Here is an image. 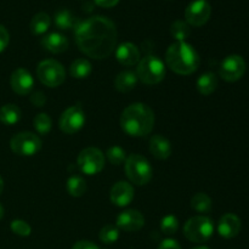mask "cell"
<instances>
[{"label": "cell", "mask_w": 249, "mask_h": 249, "mask_svg": "<svg viewBox=\"0 0 249 249\" xmlns=\"http://www.w3.org/2000/svg\"><path fill=\"white\" fill-rule=\"evenodd\" d=\"M145 225V218L136 209H129L121 213L117 218L116 226L126 232H136Z\"/></svg>", "instance_id": "13"}, {"label": "cell", "mask_w": 249, "mask_h": 249, "mask_svg": "<svg viewBox=\"0 0 249 249\" xmlns=\"http://www.w3.org/2000/svg\"><path fill=\"white\" fill-rule=\"evenodd\" d=\"M2 190H4V180L0 177V195L2 194Z\"/></svg>", "instance_id": "40"}, {"label": "cell", "mask_w": 249, "mask_h": 249, "mask_svg": "<svg viewBox=\"0 0 249 249\" xmlns=\"http://www.w3.org/2000/svg\"><path fill=\"white\" fill-rule=\"evenodd\" d=\"M77 165L80 172L87 175H96L104 169L105 156L101 150L96 147L84 148L79 153L77 160Z\"/></svg>", "instance_id": "9"}, {"label": "cell", "mask_w": 249, "mask_h": 249, "mask_svg": "<svg viewBox=\"0 0 249 249\" xmlns=\"http://www.w3.org/2000/svg\"><path fill=\"white\" fill-rule=\"evenodd\" d=\"M85 113L80 106H72L66 109L60 117V129L66 134H75L84 126Z\"/></svg>", "instance_id": "11"}, {"label": "cell", "mask_w": 249, "mask_h": 249, "mask_svg": "<svg viewBox=\"0 0 249 249\" xmlns=\"http://www.w3.org/2000/svg\"><path fill=\"white\" fill-rule=\"evenodd\" d=\"M246 61L243 60L242 56L240 55H230L224 58L220 65L219 74L221 79L226 82H237L243 77L246 72Z\"/></svg>", "instance_id": "10"}, {"label": "cell", "mask_w": 249, "mask_h": 249, "mask_svg": "<svg viewBox=\"0 0 249 249\" xmlns=\"http://www.w3.org/2000/svg\"><path fill=\"white\" fill-rule=\"evenodd\" d=\"M155 125V113L146 104L136 102L123 111L121 116V126L131 138H143L152 131Z\"/></svg>", "instance_id": "2"}, {"label": "cell", "mask_w": 249, "mask_h": 249, "mask_svg": "<svg viewBox=\"0 0 249 249\" xmlns=\"http://www.w3.org/2000/svg\"><path fill=\"white\" fill-rule=\"evenodd\" d=\"M214 224L208 216L197 215L189 219L184 226V235L195 243L207 242L213 236Z\"/></svg>", "instance_id": "6"}, {"label": "cell", "mask_w": 249, "mask_h": 249, "mask_svg": "<svg viewBox=\"0 0 249 249\" xmlns=\"http://www.w3.org/2000/svg\"><path fill=\"white\" fill-rule=\"evenodd\" d=\"M158 249H181L178 241L173 240V238H167V240L162 241Z\"/></svg>", "instance_id": "36"}, {"label": "cell", "mask_w": 249, "mask_h": 249, "mask_svg": "<svg viewBox=\"0 0 249 249\" xmlns=\"http://www.w3.org/2000/svg\"><path fill=\"white\" fill-rule=\"evenodd\" d=\"M94 2L96 5H99V6L108 9V7L116 6V5L119 2V0H94Z\"/></svg>", "instance_id": "38"}, {"label": "cell", "mask_w": 249, "mask_h": 249, "mask_svg": "<svg viewBox=\"0 0 249 249\" xmlns=\"http://www.w3.org/2000/svg\"><path fill=\"white\" fill-rule=\"evenodd\" d=\"M116 24L108 17L92 16L80 21L74 29V39L78 48L95 60L107 58L117 45Z\"/></svg>", "instance_id": "1"}, {"label": "cell", "mask_w": 249, "mask_h": 249, "mask_svg": "<svg viewBox=\"0 0 249 249\" xmlns=\"http://www.w3.org/2000/svg\"><path fill=\"white\" fill-rule=\"evenodd\" d=\"M11 231L17 236H21V237H27V236L31 235L32 228L28 223H26L24 220L21 219H16V220L11 221Z\"/></svg>", "instance_id": "33"}, {"label": "cell", "mask_w": 249, "mask_h": 249, "mask_svg": "<svg viewBox=\"0 0 249 249\" xmlns=\"http://www.w3.org/2000/svg\"><path fill=\"white\" fill-rule=\"evenodd\" d=\"M212 15V7L207 0H195L185 10V19L190 26L201 27L208 22Z\"/></svg>", "instance_id": "12"}, {"label": "cell", "mask_w": 249, "mask_h": 249, "mask_svg": "<svg viewBox=\"0 0 249 249\" xmlns=\"http://www.w3.org/2000/svg\"><path fill=\"white\" fill-rule=\"evenodd\" d=\"M111 202L117 207H126L134 199V187L126 181H118L111 189Z\"/></svg>", "instance_id": "15"}, {"label": "cell", "mask_w": 249, "mask_h": 249, "mask_svg": "<svg viewBox=\"0 0 249 249\" xmlns=\"http://www.w3.org/2000/svg\"><path fill=\"white\" fill-rule=\"evenodd\" d=\"M12 152L18 156L31 157L38 153L41 148V140L38 135L29 131H22L12 136L10 140Z\"/></svg>", "instance_id": "8"}, {"label": "cell", "mask_w": 249, "mask_h": 249, "mask_svg": "<svg viewBox=\"0 0 249 249\" xmlns=\"http://www.w3.org/2000/svg\"><path fill=\"white\" fill-rule=\"evenodd\" d=\"M165 62L173 72L181 75H189L198 70L201 60L194 46L186 41H177L168 48Z\"/></svg>", "instance_id": "3"}, {"label": "cell", "mask_w": 249, "mask_h": 249, "mask_svg": "<svg viewBox=\"0 0 249 249\" xmlns=\"http://www.w3.org/2000/svg\"><path fill=\"white\" fill-rule=\"evenodd\" d=\"M36 77L49 88H57L65 82L66 72L63 66L58 61L49 58L41 61L36 67Z\"/></svg>", "instance_id": "7"}, {"label": "cell", "mask_w": 249, "mask_h": 249, "mask_svg": "<svg viewBox=\"0 0 249 249\" xmlns=\"http://www.w3.org/2000/svg\"><path fill=\"white\" fill-rule=\"evenodd\" d=\"M135 73L143 84L155 85L164 79L165 66L160 57L148 55L139 61Z\"/></svg>", "instance_id": "4"}, {"label": "cell", "mask_w": 249, "mask_h": 249, "mask_svg": "<svg viewBox=\"0 0 249 249\" xmlns=\"http://www.w3.org/2000/svg\"><path fill=\"white\" fill-rule=\"evenodd\" d=\"M72 249H100V248L99 246L90 242V241H79V242H77L74 246H73Z\"/></svg>", "instance_id": "37"}, {"label": "cell", "mask_w": 249, "mask_h": 249, "mask_svg": "<svg viewBox=\"0 0 249 249\" xmlns=\"http://www.w3.org/2000/svg\"><path fill=\"white\" fill-rule=\"evenodd\" d=\"M191 207L197 212V213L207 214L212 211V198L207 194L203 192H198L191 199Z\"/></svg>", "instance_id": "26"}, {"label": "cell", "mask_w": 249, "mask_h": 249, "mask_svg": "<svg viewBox=\"0 0 249 249\" xmlns=\"http://www.w3.org/2000/svg\"><path fill=\"white\" fill-rule=\"evenodd\" d=\"M41 45L49 53H61L68 49V39L63 34L53 32L41 39Z\"/></svg>", "instance_id": "19"}, {"label": "cell", "mask_w": 249, "mask_h": 249, "mask_svg": "<svg viewBox=\"0 0 249 249\" xmlns=\"http://www.w3.org/2000/svg\"><path fill=\"white\" fill-rule=\"evenodd\" d=\"M10 85L16 94L24 96L33 90L34 79L31 73L24 68H17L10 77Z\"/></svg>", "instance_id": "14"}, {"label": "cell", "mask_w": 249, "mask_h": 249, "mask_svg": "<svg viewBox=\"0 0 249 249\" xmlns=\"http://www.w3.org/2000/svg\"><path fill=\"white\" fill-rule=\"evenodd\" d=\"M31 102L36 107H43L46 104V96L43 91H36L31 95Z\"/></svg>", "instance_id": "34"}, {"label": "cell", "mask_w": 249, "mask_h": 249, "mask_svg": "<svg viewBox=\"0 0 249 249\" xmlns=\"http://www.w3.org/2000/svg\"><path fill=\"white\" fill-rule=\"evenodd\" d=\"M150 152L157 160H164L172 155V145L164 136L153 135L150 140Z\"/></svg>", "instance_id": "18"}, {"label": "cell", "mask_w": 249, "mask_h": 249, "mask_svg": "<svg viewBox=\"0 0 249 249\" xmlns=\"http://www.w3.org/2000/svg\"><path fill=\"white\" fill-rule=\"evenodd\" d=\"M138 75L131 71L121 72L114 79V88L121 92H129L138 84Z\"/></svg>", "instance_id": "20"}, {"label": "cell", "mask_w": 249, "mask_h": 249, "mask_svg": "<svg viewBox=\"0 0 249 249\" xmlns=\"http://www.w3.org/2000/svg\"><path fill=\"white\" fill-rule=\"evenodd\" d=\"M33 125L36 133L40 134V135H48L50 133L51 128H53V121H51L49 114L40 113L34 118Z\"/></svg>", "instance_id": "29"}, {"label": "cell", "mask_w": 249, "mask_h": 249, "mask_svg": "<svg viewBox=\"0 0 249 249\" xmlns=\"http://www.w3.org/2000/svg\"><path fill=\"white\" fill-rule=\"evenodd\" d=\"M196 85L199 94L208 96V95L213 94L216 88H218V77H216L215 73L207 72L197 79Z\"/></svg>", "instance_id": "22"}, {"label": "cell", "mask_w": 249, "mask_h": 249, "mask_svg": "<svg viewBox=\"0 0 249 249\" xmlns=\"http://www.w3.org/2000/svg\"><path fill=\"white\" fill-rule=\"evenodd\" d=\"M106 157L112 164L121 165L123 164V163H125L126 153L125 151L122 147H119V146H112V147H109L108 150H107Z\"/></svg>", "instance_id": "31"}, {"label": "cell", "mask_w": 249, "mask_h": 249, "mask_svg": "<svg viewBox=\"0 0 249 249\" xmlns=\"http://www.w3.org/2000/svg\"><path fill=\"white\" fill-rule=\"evenodd\" d=\"M241 228H242V223L241 219L235 214H225L220 218L218 224V232L221 237L230 238L236 237L240 233Z\"/></svg>", "instance_id": "16"}, {"label": "cell", "mask_w": 249, "mask_h": 249, "mask_svg": "<svg viewBox=\"0 0 249 249\" xmlns=\"http://www.w3.org/2000/svg\"><path fill=\"white\" fill-rule=\"evenodd\" d=\"M192 249H211V248L204 247V246H201V247H195V248H192Z\"/></svg>", "instance_id": "42"}, {"label": "cell", "mask_w": 249, "mask_h": 249, "mask_svg": "<svg viewBox=\"0 0 249 249\" xmlns=\"http://www.w3.org/2000/svg\"><path fill=\"white\" fill-rule=\"evenodd\" d=\"M53 22L57 28L65 31V29H75V27L79 24L80 19L75 15H73L72 11L63 9L56 12Z\"/></svg>", "instance_id": "21"}, {"label": "cell", "mask_w": 249, "mask_h": 249, "mask_svg": "<svg viewBox=\"0 0 249 249\" xmlns=\"http://www.w3.org/2000/svg\"><path fill=\"white\" fill-rule=\"evenodd\" d=\"M9 41H10L9 32H7V29L5 28L4 26L0 24V53H2V51L7 48Z\"/></svg>", "instance_id": "35"}, {"label": "cell", "mask_w": 249, "mask_h": 249, "mask_svg": "<svg viewBox=\"0 0 249 249\" xmlns=\"http://www.w3.org/2000/svg\"><path fill=\"white\" fill-rule=\"evenodd\" d=\"M22 112L18 106L14 104H7L0 107V122L5 125H15L21 121Z\"/></svg>", "instance_id": "23"}, {"label": "cell", "mask_w": 249, "mask_h": 249, "mask_svg": "<svg viewBox=\"0 0 249 249\" xmlns=\"http://www.w3.org/2000/svg\"><path fill=\"white\" fill-rule=\"evenodd\" d=\"M50 16L48 14H45V12H39V14L33 16L29 28H31L32 34H34V36H41V34L48 32V29L50 28Z\"/></svg>", "instance_id": "24"}, {"label": "cell", "mask_w": 249, "mask_h": 249, "mask_svg": "<svg viewBox=\"0 0 249 249\" xmlns=\"http://www.w3.org/2000/svg\"><path fill=\"white\" fill-rule=\"evenodd\" d=\"M83 9H87V11H91L92 10V4L91 2H87V4L84 5V6H83Z\"/></svg>", "instance_id": "39"}, {"label": "cell", "mask_w": 249, "mask_h": 249, "mask_svg": "<svg viewBox=\"0 0 249 249\" xmlns=\"http://www.w3.org/2000/svg\"><path fill=\"white\" fill-rule=\"evenodd\" d=\"M170 34L173 36V38L177 39V41H185L191 34L190 24L182 19H177L173 22L172 27H170Z\"/></svg>", "instance_id": "28"}, {"label": "cell", "mask_w": 249, "mask_h": 249, "mask_svg": "<svg viewBox=\"0 0 249 249\" xmlns=\"http://www.w3.org/2000/svg\"><path fill=\"white\" fill-rule=\"evenodd\" d=\"M67 191L72 197H82L87 192V182L82 177L73 175L67 180Z\"/></svg>", "instance_id": "27"}, {"label": "cell", "mask_w": 249, "mask_h": 249, "mask_svg": "<svg viewBox=\"0 0 249 249\" xmlns=\"http://www.w3.org/2000/svg\"><path fill=\"white\" fill-rule=\"evenodd\" d=\"M100 241L105 245H112L119 238V229L114 225H106L101 229L99 233Z\"/></svg>", "instance_id": "30"}, {"label": "cell", "mask_w": 249, "mask_h": 249, "mask_svg": "<svg viewBox=\"0 0 249 249\" xmlns=\"http://www.w3.org/2000/svg\"><path fill=\"white\" fill-rule=\"evenodd\" d=\"M4 213H5V209L4 207L1 206V203H0V220H1L2 216H4Z\"/></svg>", "instance_id": "41"}, {"label": "cell", "mask_w": 249, "mask_h": 249, "mask_svg": "<svg viewBox=\"0 0 249 249\" xmlns=\"http://www.w3.org/2000/svg\"><path fill=\"white\" fill-rule=\"evenodd\" d=\"M91 63L85 58H78V60L73 61L70 68L71 75L75 79H85L91 74Z\"/></svg>", "instance_id": "25"}, {"label": "cell", "mask_w": 249, "mask_h": 249, "mask_svg": "<svg viewBox=\"0 0 249 249\" xmlns=\"http://www.w3.org/2000/svg\"><path fill=\"white\" fill-rule=\"evenodd\" d=\"M116 58L123 66L138 65L139 61L141 60L140 50L135 44L123 43L117 48Z\"/></svg>", "instance_id": "17"}, {"label": "cell", "mask_w": 249, "mask_h": 249, "mask_svg": "<svg viewBox=\"0 0 249 249\" xmlns=\"http://www.w3.org/2000/svg\"><path fill=\"white\" fill-rule=\"evenodd\" d=\"M124 167H125L126 177L134 185L142 186V185L148 184L152 179V167L143 156L138 155V153L130 155L126 157Z\"/></svg>", "instance_id": "5"}, {"label": "cell", "mask_w": 249, "mask_h": 249, "mask_svg": "<svg viewBox=\"0 0 249 249\" xmlns=\"http://www.w3.org/2000/svg\"><path fill=\"white\" fill-rule=\"evenodd\" d=\"M160 230L164 235H174L179 230V220L175 215H167L160 220Z\"/></svg>", "instance_id": "32"}]
</instances>
